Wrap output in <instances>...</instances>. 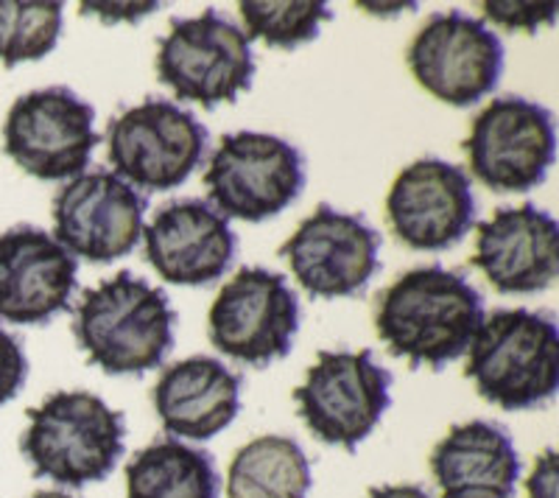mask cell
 <instances>
[{
  "instance_id": "cell-7",
  "label": "cell",
  "mask_w": 559,
  "mask_h": 498,
  "mask_svg": "<svg viewBox=\"0 0 559 498\" xmlns=\"http://www.w3.org/2000/svg\"><path fill=\"white\" fill-rule=\"evenodd\" d=\"M157 76L182 102L213 109L233 104L254 76V57L243 28L204 9L197 17L174 20L157 43Z\"/></svg>"
},
{
  "instance_id": "cell-23",
  "label": "cell",
  "mask_w": 559,
  "mask_h": 498,
  "mask_svg": "<svg viewBox=\"0 0 559 498\" xmlns=\"http://www.w3.org/2000/svg\"><path fill=\"white\" fill-rule=\"evenodd\" d=\"M64 7L57 0H0V64L43 59L62 37Z\"/></svg>"
},
{
  "instance_id": "cell-5",
  "label": "cell",
  "mask_w": 559,
  "mask_h": 498,
  "mask_svg": "<svg viewBox=\"0 0 559 498\" xmlns=\"http://www.w3.org/2000/svg\"><path fill=\"white\" fill-rule=\"evenodd\" d=\"M204 188L224 218L266 222L297 202L306 188V161L277 134H224L204 171Z\"/></svg>"
},
{
  "instance_id": "cell-29",
  "label": "cell",
  "mask_w": 559,
  "mask_h": 498,
  "mask_svg": "<svg viewBox=\"0 0 559 498\" xmlns=\"http://www.w3.org/2000/svg\"><path fill=\"white\" fill-rule=\"evenodd\" d=\"M367 498H431L426 493V487L419 485H383L369 490Z\"/></svg>"
},
{
  "instance_id": "cell-10",
  "label": "cell",
  "mask_w": 559,
  "mask_h": 498,
  "mask_svg": "<svg viewBox=\"0 0 559 498\" xmlns=\"http://www.w3.org/2000/svg\"><path fill=\"white\" fill-rule=\"evenodd\" d=\"M412 76L433 98L471 107L498 87L503 43L484 20L464 12H437L414 34L406 51Z\"/></svg>"
},
{
  "instance_id": "cell-3",
  "label": "cell",
  "mask_w": 559,
  "mask_h": 498,
  "mask_svg": "<svg viewBox=\"0 0 559 498\" xmlns=\"http://www.w3.org/2000/svg\"><path fill=\"white\" fill-rule=\"evenodd\" d=\"M127 420L104 398L62 390L28 410L23 456L34 473L57 485L84 487L107 479L123 456Z\"/></svg>"
},
{
  "instance_id": "cell-9",
  "label": "cell",
  "mask_w": 559,
  "mask_h": 498,
  "mask_svg": "<svg viewBox=\"0 0 559 498\" xmlns=\"http://www.w3.org/2000/svg\"><path fill=\"white\" fill-rule=\"evenodd\" d=\"M299 300L286 277L261 266L238 269L207 313L210 342L249 367L286 358L299 331Z\"/></svg>"
},
{
  "instance_id": "cell-13",
  "label": "cell",
  "mask_w": 559,
  "mask_h": 498,
  "mask_svg": "<svg viewBox=\"0 0 559 498\" xmlns=\"http://www.w3.org/2000/svg\"><path fill=\"white\" fill-rule=\"evenodd\" d=\"M146 197L107 168L68 179L53 197V238L93 263L127 258L143 236Z\"/></svg>"
},
{
  "instance_id": "cell-26",
  "label": "cell",
  "mask_w": 559,
  "mask_h": 498,
  "mask_svg": "<svg viewBox=\"0 0 559 498\" xmlns=\"http://www.w3.org/2000/svg\"><path fill=\"white\" fill-rule=\"evenodd\" d=\"M28 378V358L23 345L0 328V406L12 401Z\"/></svg>"
},
{
  "instance_id": "cell-14",
  "label": "cell",
  "mask_w": 559,
  "mask_h": 498,
  "mask_svg": "<svg viewBox=\"0 0 559 498\" xmlns=\"http://www.w3.org/2000/svg\"><path fill=\"white\" fill-rule=\"evenodd\" d=\"M280 256L311 297H356L381 269V236L358 213L319 205L280 247Z\"/></svg>"
},
{
  "instance_id": "cell-12",
  "label": "cell",
  "mask_w": 559,
  "mask_h": 498,
  "mask_svg": "<svg viewBox=\"0 0 559 498\" xmlns=\"http://www.w3.org/2000/svg\"><path fill=\"white\" fill-rule=\"evenodd\" d=\"M464 152L473 177L492 191H532L557 157L554 116L528 98H492L473 121Z\"/></svg>"
},
{
  "instance_id": "cell-25",
  "label": "cell",
  "mask_w": 559,
  "mask_h": 498,
  "mask_svg": "<svg viewBox=\"0 0 559 498\" xmlns=\"http://www.w3.org/2000/svg\"><path fill=\"white\" fill-rule=\"evenodd\" d=\"M557 3H503V0H487L481 3L484 17L492 20L496 26L509 28V32H528L534 34L540 26H551L557 17Z\"/></svg>"
},
{
  "instance_id": "cell-4",
  "label": "cell",
  "mask_w": 559,
  "mask_h": 498,
  "mask_svg": "<svg viewBox=\"0 0 559 498\" xmlns=\"http://www.w3.org/2000/svg\"><path fill=\"white\" fill-rule=\"evenodd\" d=\"M464 376L507 412L534 410L559 390V331L551 313L507 308L484 317Z\"/></svg>"
},
{
  "instance_id": "cell-24",
  "label": "cell",
  "mask_w": 559,
  "mask_h": 498,
  "mask_svg": "<svg viewBox=\"0 0 559 498\" xmlns=\"http://www.w3.org/2000/svg\"><path fill=\"white\" fill-rule=\"evenodd\" d=\"M247 39H261L269 48L294 51L317 39L319 26L333 20L322 0H243L241 7Z\"/></svg>"
},
{
  "instance_id": "cell-22",
  "label": "cell",
  "mask_w": 559,
  "mask_h": 498,
  "mask_svg": "<svg viewBox=\"0 0 559 498\" xmlns=\"http://www.w3.org/2000/svg\"><path fill=\"white\" fill-rule=\"evenodd\" d=\"M127 498H218L213 456L174 437L140 448L127 465Z\"/></svg>"
},
{
  "instance_id": "cell-20",
  "label": "cell",
  "mask_w": 559,
  "mask_h": 498,
  "mask_svg": "<svg viewBox=\"0 0 559 498\" xmlns=\"http://www.w3.org/2000/svg\"><path fill=\"white\" fill-rule=\"evenodd\" d=\"M431 473L442 498H512L521 456L498 423H459L433 446Z\"/></svg>"
},
{
  "instance_id": "cell-30",
  "label": "cell",
  "mask_w": 559,
  "mask_h": 498,
  "mask_svg": "<svg viewBox=\"0 0 559 498\" xmlns=\"http://www.w3.org/2000/svg\"><path fill=\"white\" fill-rule=\"evenodd\" d=\"M32 498H76V496H68V493H62V490H39V493H34Z\"/></svg>"
},
{
  "instance_id": "cell-8",
  "label": "cell",
  "mask_w": 559,
  "mask_h": 498,
  "mask_svg": "<svg viewBox=\"0 0 559 498\" xmlns=\"http://www.w3.org/2000/svg\"><path fill=\"white\" fill-rule=\"evenodd\" d=\"M207 138L193 112L166 98H146L109 121L107 157L129 186L171 191L202 166Z\"/></svg>"
},
{
  "instance_id": "cell-27",
  "label": "cell",
  "mask_w": 559,
  "mask_h": 498,
  "mask_svg": "<svg viewBox=\"0 0 559 498\" xmlns=\"http://www.w3.org/2000/svg\"><path fill=\"white\" fill-rule=\"evenodd\" d=\"M559 490V465L557 451L548 448L540 460L534 462V471L528 476V498H557Z\"/></svg>"
},
{
  "instance_id": "cell-28",
  "label": "cell",
  "mask_w": 559,
  "mask_h": 498,
  "mask_svg": "<svg viewBox=\"0 0 559 498\" xmlns=\"http://www.w3.org/2000/svg\"><path fill=\"white\" fill-rule=\"evenodd\" d=\"M154 9H157L154 0H148V3H82L84 17L93 14V17H102L104 23H121V20L138 23L140 17L152 14Z\"/></svg>"
},
{
  "instance_id": "cell-2",
  "label": "cell",
  "mask_w": 559,
  "mask_h": 498,
  "mask_svg": "<svg viewBox=\"0 0 559 498\" xmlns=\"http://www.w3.org/2000/svg\"><path fill=\"white\" fill-rule=\"evenodd\" d=\"M174 325L177 311L163 288L118 272L82 294L73 333L90 365L107 376H143L171 353Z\"/></svg>"
},
{
  "instance_id": "cell-19",
  "label": "cell",
  "mask_w": 559,
  "mask_h": 498,
  "mask_svg": "<svg viewBox=\"0 0 559 498\" xmlns=\"http://www.w3.org/2000/svg\"><path fill=\"white\" fill-rule=\"evenodd\" d=\"M152 403L174 440H213L241 412V376L218 358H182L157 378Z\"/></svg>"
},
{
  "instance_id": "cell-21",
  "label": "cell",
  "mask_w": 559,
  "mask_h": 498,
  "mask_svg": "<svg viewBox=\"0 0 559 498\" xmlns=\"http://www.w3.org/2000/svg\"><path fill=\"white\" fill-rule=\"evenodd\" d=\"M313 471L297 440L263 435L238 448L227 471V498H308Z\"/></svg>"
},
{
  "instance_id": "cell-1",
  "label": "cell",
  "mask_w": 559,
  "mask_h": 498,
  "mask_svg": "<svg viewBox=\"0 0 559 498\" xmlns=\"http://www.w3.org/2000/svg\"><path fill=\"white\" fill-rule=\"evenodd\" d=\"M481 322L478 288L442 266L412 269L378 297V336L412 367L442 370L456 361L471 351Z\"/></svg>"
},
{
  "instance_id": "cell-17",
  "label": "cell",
  "mask_w": 559,
  "mask_h": 498,
  "mask_svg": "<svg viewBox=\"0 0 559 498\" xmlns=\"http://www.w3.org/2000/svg\"><path fill=\"white\" fill-rule=\"evenodd\" d=\"M146 258L157 275L177 286H204L224 275L236 258V233L202 199H177L157 211L146 230Z\"/></svg>"
},
{
  "instance_id": "cell-16",
  "label": "cell",
  "mask_w": 559,
  "mask_h": 498,
  "mask_svg": "<svg viewBox=\"0 0 559 498\" xmlns=\"http://www.w3.org/2000/svg\"><path fill=\"white\" fill-rule=\"evenodd\" d=\"M79 261L51 233L20 224L0 233V320L45 325L68 311Z\"/></svg>"
},
{
  "instance_id": "cell-6",
  "label": "cell",
  "mask_w": 559,
  "mask_h": 498,
  "mask_svg": "<svg viewBox=\"0 0 559 498\" xmlns=\"http://www.w3.org/2000/svg\"><path fill=\"white\" fill-rule=\"evenodd\" d=\"M299 417L317 440L356 451L392 403V372L369 351H322L294 390Z\"/></svg>"
},
{
  "instance_id": "cell-11",
  "label": "cell",
  "mask_w": 559,
  "mask_h": 498,
  "mask_svg": "<svg viewBox=\"0 0 559 498\" xmlns=\"http://www.w3.org/2000/svg\"><path fill=\"white\" fill-rule=\"evenodd\" d=\"M98 143L96 109L68 87L32 90L20 96L3 123L9 157L45 182L84 174Z\"/></svg>"
},
{
  "instance_id": "cell-15",
  "label": "cell",
  "mask_w": 559,
  "mask_h": 498,
  "mask_svg": "<svg viewBox=\"0 0 559 498\" xmlns=\"http://www.w3.org/2000/svg\"><path fill=\"white\" fill-rule=\"evenodd\" d=\"M386 216L406 247L445 252L476 224L471 177L462 166L439 157L412 163L389 188Z\"/></svg>"
},
{
  "instance_id": "cell-18",
  "label": "cell",
  "mask_w": 559,
  "mask_h": 498,
  "mask_svg": "<svg viewBox=\"0 0 559 498\" xmlns=\"http://www.w3.org/2000/svg\"><path fill=\"white\" fill-rule=\"evenodd\" d=\"M473 266L501 294L543 292L559 275L557 222L532 202L501 208L478 224Z\"/></svg>"
}]
</instances>
